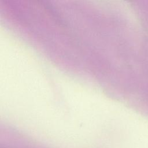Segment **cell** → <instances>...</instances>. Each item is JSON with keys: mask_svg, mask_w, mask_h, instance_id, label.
Returning a JSON list of instances; mask_svg holds the SVG:
<instances>
[]
</instances>
